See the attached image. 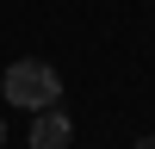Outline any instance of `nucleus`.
<instances>
[{
	"mask_svg": "<svg viewBox=\"0 0 155 149\" xmlns=\"http://www.w3.org/2000/svg\"><path fill=\"white\" fill-rule=\"evenodd\" d=\"M68 137H74V124H68V112H62V106L31 112V149H68Z\"/></svg>",
	"mask_w": 155,
	"mask_h": 149,
	"instance_id": "2",
	"label": "nucleus"
},
{
	"mask_svg": "<svg viewBox=\"0 0 155 149\" xmlns=\"http://www.w3.org/2000/svg\"><path fill=\"white\" fill-rule=\"evenodd\" d=\"M0 143H6V118H0Z\"/></svg>",
	"mask_w": 155,
	"mask_h": 149,
	"instance_id": "4",
	"label": "nucleus"
},
{
	"mask_svg": "<svg viewBox=\"0 0 155 149\" xmlns=\"http://www.w3.org/2000/svg\"><path fill=\"white\" fill-rule=\"evenodd\" d=\"M0 93L19 112H44V106H62V74L50 68L44 56H19L6 68V81H0Z\"/></svg>",
	"mask_w": 155,
	"mask_h": 149,
	"instance_id": "1",
	"label": "nucleus"
},
{
	"mask_svg": "<svg viewBox=\"0 0 155 149\" xmlns=\"http://www.w3.org/2000/svg\"><path fill=\"white\" fill-rule=\"evenodd\" d=\"M137 149H155V131H149V137H137Z\"/></svg>",
	"mask_w": 155,
	"mask_h": 149,
	"instance_id": "3",
	"label": "nucleus"
}]
</instances>
